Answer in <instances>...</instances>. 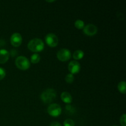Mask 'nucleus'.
Segmentation results:
<instances>
[{
  "label": "nucleus",
  "instance_id": "1",
  "mask_svg": "<svg viewBox=\"0 0 126 126\" xmlns=\"http://www.w3.org/2000/svg\"><path fill=\"white\" fill-rule=\"evenodd\" d=\"M28 49L34 52H39L43 50L44 48V44L40 38H34L30 40L28 43Z\"/></svg>",
  "mask_w": 126,
  "mask_h": 126
},
{
  "label": "nucleus",
  "instance_id": "2",
  "mask_svg": "<svg viewBox=\"0 0 126 126\" xmlns=\"http://www.w3.org/2000/svg\"><path fill=\"white\" fill-rule=\"evenodd\" d=\"M56 97V92L51 88L47 89L41 94V99L44 103H51Z\"/></svg>",
  "mask_w": 126,
  "mask_h": 126
},
{
  "label": "nucleus",
  "instance_id": "3",
  "mask_svg": "<svg viewBox=\"0 0 126 126\" xmlns=\"http://www.w3.org/2000/svg\"><path fill=\"white\" fill-rule=\"evenodd\" d=\"M16 66L21 70H27L30 66L29 60L25 56H18L15 61Z\"/></svg>",
  "mask_w": 126,
  "mask_h": 126
},
{
  "label": "nucleus",
  "instance_id": "4",
  "mask_svg": "<svg viewBox=\"0 0 126 126\" xmlns=\"http://www.w3.org/2000/svg\"><path fill=\"white\" fill-rule=\"evenodd\" d=\"M47 113L51 116L58 117L61 114V107L59 104H57V103L50 104L47 108Z\"/></svg>",
  "mask_w": 126,
  "mask_h": 126
},
{
  "label": "nucleus",
  "instance_id": "5",
  "mask_svg": "<svg viewBox=\"0 0 126 126\" xmlns=\"http://www.w3.org/2000/svg\"><path fill=\"white\" fill-rule=\"evenodd\" d=\"M71 57V54L68 49H61L57 53V57L60 61L66 62L70 59Z\"/></svg>",
  "mask_w": 126,
  "mask_h": 126
},
{
  "label": "nucleus",
  "instance_id": "6",
  "mask_svg": "<svg viewBox=\"0 0 126 126\" xmlns=\"http://www.w3.org/2000/svg\"><path fill=\"white\" fill-rule=\"evenodd\" d=\"M45 40L47 45L49 46L52 47H54L57 46L58 45V43H59L58 37L54 33H48L46 36Z\"/></svg>",
  "mask_w": 126,
  "mask_h": 126
},
{
  "label": "nucleus",
  "instance_id": "7",
  "mask_svg": "<svg viewBox=\"0 0 126 126\" xmlns=\"http://www.w3.org/2000/svg\"><path fill=\"white\" fill-rule=\"evenodd\" d=\"M97 27L95 25L92 23H89L87 25L84 26L83 28V32L86 35L92 36L95 35L97 33Z\"/></svg>",
  "mask_w": 126,
  "mask_h": 126
},
{
  "label": "nucleus",
  "instance_id": "8",
  "mask_svg": "<svg viewBox=\"0 0 126 126\" xmlns=\"http://www.w3.org/2000/svg\"><path fill=\"white\" fill-rule=\"evenodd\" d=\"M68 68V70L70 73L73 75V74H77L81 70V65L76 60H72L69 63Z\"/></svg>",
  "mask_w": 126,
  "mask_h": 126
},
{
  "label": "nucleus",
  "instance_id": "9",
  "mask_svg": "<svg viewBox=\"0 0 126 126\" xmlns=\"http://www.w3.org/2000/svg\"><path fill=\"white\" fill-rule=\"evenodd\" d=\"M11 43L13 46L18 47L22 43V35L19 33H14L11 36Z\"/></svg>",
  "mask_w": 126,
  "mask_h": 126
},
{
  "label": "nucleus",
  "instance_id": "10",
  "mask_svg": "<svg viewBox=\"0 0 126 126\" xmlns=\"http://www.w3.org/2000/svg\"><path fill=\"white\" fill-rule=\"evenodd\" d=\"M9 52L4 49H0V63H5L9 58Z\"/></svg>",
  "mask_w": 126,
  "mask_h": 126
},
{
  "label": "nucleus",
  "instance_id": "11",
  "mask_svg": "<svg viewBox=\"0 0 126 126\" xmlns=\"http://www.w3.org/2000/svg\"><path fill=\"white\" fill-rule=\"evenodd\" d=\"M61 100L65 103H67V104H70L72 102L73 98L72 96L71 95L69 92H63L61 94Z\"/></svg>",
  "mask_w": 126,
  "mask_h": 126
},
{
  "label": "nucleus",
  "instance_id": "12",
  "mask_svg": "<svg viewBox=\"0 0 126 126\" xmlns=\"http://www.w3.org/2000/svg\"><path fill=\"white\" fill-rule=\"evenodd\" d=\"M84 55V53L82 50H76L74 52L73 54V57L75 60H81L83 58Z\"/></svg>",
  "mask_w": 126,
  "mask_h": 126
},
{
  "label": "nucleus",
  "instance_id": "13",
  "mask_svg": "<svg viewBox=\"0 0 126 126\" xmlns=\"http://www.w3.org/2000/svg\"><path fill=\"white\" fill-rule=\"evenodd\" d=\"M118 89L121 93L125 94L126 93V82L125 81H121L118 85Z\"/></svg>",
  "mask_w": 126,
  "mask_h": 126
},
{
  "label": "nucleus",
  "instance_id": "14",
  "mask_svg": "<svg viewBox=\"0 0 126 126\" xmlns=\"http://www.w3.org/2000/svg\"><path fill=\"white\" fill-rule=\"evenodd\" d=\"M65 111H66V114H70V115H72L74 113L76 112V109L73 106L71 105H66L65 107Z\"/></svg>",
  "mask_w": 126,
  "mask_h": 126
},
{
  "label": "nucleus",
  "instance_id": "15",
  "mask_svg": "<svg viewBox=\"0 0 126 126\" xmlns=\"http://www.w3.org/2000/svg\"><path fill=\"white\" fill-rule=\"evenodd\" d=\"M31 62L33 63L36 64L38 63L39 61H40L41 57L39 54H36V53H34L33 55L31 56Z\"/></svg>",
  "mask_w": 126,
  "mask_h": 126
},
{
  "label": "nucleus",
  "instance_id": "16",
  "mask_svg": "<svg viewBox=\"0 0 126 126\" xmlns=\"http://www.w3.org/2000/svg\"><path fill=\"white\" fill-rule=\"evenodd\" d=\"M75 26L76 28H78V29L79 30L83 29L84 27L85 26L84 22L80 19L76 20L75 22Z\"/></svg>",
  "mask_w": 126,
  "mask_h": 126
},
{
  "label": "nucleus",
  "instance_id": "17",
  "mask_svg": "<svg viewBox=\"0 0 126 126\" xmlns=\"http://www.w3.org/2000/svg\"><path fill=\"white\" fill-rule=\"evenodd\" d=\"M74 79H75L74 75L71 73L68 74V75L65 76V81L68 84H71L72 82H73Z\"/></svg>",
  "mask_w": 126,
  "mask_h": 126
},
{
  "label": "nucleus",
  "instance_id": "18",
  "mask_svg": "<svg viewBox=\"0 0 126 126\" xmlns=\"http://www.w3.org/2000/svg\"><path fill=\"white\" fill-rule=\"evenodd\" d=\"M75 123L73 120L71 119H66L63 122L64 126H75Z\"/></svg>",
  "mask_w": 126,
  "mask_h": 126
},
{
  "label": "nucleus",
  "instance_id": "19",
  "mask_svg": "<svg viewBox=\"0 0 126 126\" xmlns=\"http://www.w3.org/2000/svg\"><path fill=\"white\" fill-rule=\"evenodd\" d=\"M126 114H123L120 118V124L122 126H126Z\"/></svg>",
  "mask_w": 126,
  "mask_h": 126
},
{
  "label": "nucleus",
  "instance_id": "20",
  "mask_svg": "<svg viewBox=\"0 0 126 126\" xmlns=\"http://www.w3.org/2000/svg\"><path fill=\"white\" fill-rule=\"evenodd\" d=\"M6 76V71L4 68L0 67V80H2Z\"/></svg>",
  "mask_w": 126,
  "mask_h": 126
},
{
  "label": "nucleus",
  "instance_id": "21",
  "mask_svg": "<svg viewBox=\"0 0 126 126\" xmlns=\"http://www.w3.org/2000/svg\"><path fill=\"white\" fill-rule=\"evenodd\" d=\"M50 126H62V125L58 122H53L50 124Z\"/></svg>",
  "mask_w": 126,
  "mask_h": 126
},
{
  "label": "nucleus",
  "instance_id": "22",
  "mask_svg": "<svg viewBox=\"0 0 126 126\" xmlns=\"http://www.w3.org/2000/svg\"><path fill=\"white\" fill-rule=\"evenodd\" d=\"M16 53H17V52H16V50H12L11 51V52L9 53V54H11V55H12V57H14V56H15V55H16Z\"/></svg>",
  "mask_w": 126,
  "mask_h": 126
},
{
  "label": "nucleus",
  "instance_id": "23",
  "mask_svg": "<svg viewBox=\"0 0 126 126\" xmlns=\"http://www.w3.org/2000/svg\"><path fill=\"white\" fill-rule=\"evenodd\" d=\"M54 1H47V2H54Z\"/></svg>",
  "mask_w": 126,
  "mask_h": 126
},
{
  "label": "nucleus",
  "instance_id": "24",
  "mask_svg": "<svg viewBox=\"0 0 126 126\" xmlns=\"http://www.w3.org/2000/svg\"></svg>",
  "mask_w": 126,
  "mask_h": 126
}]
</instances>
